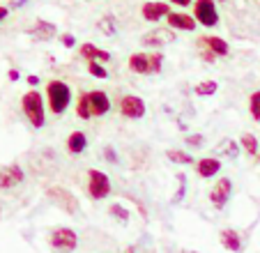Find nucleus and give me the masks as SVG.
Masks as SVG:
<instances>
[{
  "mask_svg": "<svg viewBox=\"0 0 260 253\" xmlns=\"http://www.w3.org/2000/svg\"><path fill=\"white\" fill-rule=\"evenodd\" d=\"M79 53H81V58H85L88 62H102V65H106L108 60H111V53H108V51L99 49V46L90 44V42H88V44H81Z\"/></svg>",
  "mask_w": 260,
  "mask_h": 253,
  "instance_id": "obj_17",
  "label": "nucleus"
},
{
  "mask_svg": "<svg viewBox=\"0 0 260 253\" xmlns=\"http://www.w3.org/2000/svg\"><path fill=\"white\" fill-rule=\"evenodd\" d=\"M166 23L171 30H184V33H193L198 25V21L193 19L191 14H187V12H171V14L166 16Z\"/></svg>",
  "mask_w": 260,
  "mask_h": 253,
  "instance_id": "obj_11",
  "label": "nucleus"
},
{
  "mask_svg": "<svg viewBox=\"0 0 260 253\" xmlns=\"http://www.w3.org/2000/svg\"><path fill=\"white\" fill-rule=\"evenodd\" d=\"M127 253H136V251H134V248H127Z\"/></svg>",
  "mask_w": 260,
  "mask_h": 253,
  "instance_id": "obj_41",
  "label": "nucleus"
},
{
  "mask_svg": "<svg viewBox=\"0 0 260 253\" xmlns=\"http://www.w3.org/2000/svg\"><path fill=\"white\" fill-rule=\"evenodd\" d=\"M166 159H171L173 164H184V166L193 164V156L189 154V152H184V150H168Z\"/></svg>",
  "mask_w": 260,
  "mask_h": 253,
  "instance_id": "obj_26",
  "label": "nucleus"
},
{
  "mask_svg": "<svg viewBox=\"0 0 260 253\" xmlns=\"http://www.w3.org/2000/svg\"><path fill=\"white\" fill-rule=\"evenodd\" d=\"M249 113L253 120H260V90H255V92H251L249 97Z\"/></svg>",
  "mask_w": 260,
  "mask_h": 253,
  "instance_id": "obj_28",
  "label": "nucleus"
},
{
  "mask_svg": "<svg viewBox=\"0 0 260 253\" xmlns=\"http://www.w3.org/2000/svg\"><path fill=\"white\" fill-rule=\"evenodd\" d=\"M46 196H49V200L55 207H60L62 212H67V214H81V205H79V200H76V196H74L72 191H67L64 186H49Z\"/></svg>",
  "mask_w": 260,
  "mask_h": 253,
  "instance_id": "obj_4",
  "label": "nucleus"
},
{
  "mask_svg": "<svg viewBox=\"0 0 260 253\" xmlns=\"http://www.w3.org/2000/svg\"><path fill=\"white\" fill-rule=\"evenodd\" d=\"M177 191H175V196L171 198V203L173 205H180L182 203V198L187 196V175L184 173H177Z\"/></svg>",
  "mask_w": 260,
  "mask_h": 253,
  "instance_id": "obj_25",
  "label": "nucleus"
},
{
  "mask_svg": "<svg viewBox=\"0 0 260 253\" xmlns=\"http://www.w3.org/2000/svg\"><path fill=\"white\" fill-rule=\"evenodd\" d=\"M129 72L134 74H141V76H147V74H152V62H150V53H143V51H138V53L129 55Z\"/></svg>",
  "mask_w": 260,
  "mask_h": 253,
  "instance_id": "obj_16",
  "label": "nucleus"
},
{
  "mask_svg": "<svg viewBox=\"0 0 260 253\" xmlns=\"http://www.w3.org/2000/svg\"><path fill=\"white\" fill-rule=\"evenodd\" d=\"M258 159H260V156H258Z\"/></svg>",
  "mask_w": 260,
  "mask_h": 253,
  "instance_id": "obj_42",
  "label": "nucleus"
},
{
  "mask_svg": "<svg viewBox=\"0 0 260 253\" xmlns=\"http://www.w3.org/2000/svg\"><path fill=\"white\" fill-rule=\"evenodd\" d=\"M198 44H201L203 49L212 51L216 58H226V55L231 53V46H228V42H226V39H221V37H216V35H205V37H203Z\"/></svg>",
  "mask_w": 260,
  "mask_h": 253,
  "instance_id": "obj_13",
  "label": "nucleus"
},
{
  "mask_svg": "<svg viewBox=\"0 0 260 253\" xmlns=\"http://www.w3.org/2000/svg\"><path fill=\"white\" fill-rule=\"evenodd\" d=\"M228 154H231V156H235V154H237V147L233 145V141H228Z\"/></svg>",
  "mask_w": 260,
  "mask_h": 253,
  "instance_id": "obj_39",
  "label": "nucleus"
},
{
  "mask_svg": "<svg viewBox=\"0 0 260 253\" xmlns=\"http://www.w3.org/2000/svg\"><path fill=\"white\" fill-rule=\"evenodd\" d=\"M60 42H62V46H67V49H72L74 44H76V37H74V35H60Z\"/></svg>",
  "mask_w": 260,
  "mask_h": 253,
  "instance_id": "obj_33",
  "label": "nucleus"
},
{
  "mask_svg": "<svg viewBox=\"0 0 260 253\" xmlns=\"http://www.w3.org/2000/svg\"><path fill=\"white\" fill-rule=\"evenodd\" d=\"M240 145L244 147V152L249 156H258V138L253 134H242L240 136Z\"/></svg>",
  "mask_w": 260,
  "mask_h": 253,
  "instance_id": "obj_24",
  "label": "nucleus"
},
{
  "mask_svg": "<svg viewBox=\"0 0 260 253\" xmlns=\"http://www.w3.org/2000/svg\"><path fill=\"white\" fill-rule=\"evenodd\" d=\"M49 244L53 251L58 253H72L79 246V235L74 228H67V226H58L49 233Z\"/></svg>",
  "mask_w": 260,
  "mask_h": 253,
  "instance_id": "obj_3",
  "label": "nucleus"
},
{
  "mask_svg": "<svg viewBox=\"0 0 260 253\" xmlns=\"http://www.w3.org/2000/svg\"><path fill=\"white\" fill-rule=\"evenodd\" d=\"M88 72L92 74L94 78H102V81L104 78H108V69L104 67L102 62H88Z\"/></svg>",
  "mask_w": 260,
  "mask_h": 253,
  "instance_id": "obj_29",
  "label": "nucleus"
},
{
  "mask_svg": "<svg viewBox=\"0 0 260 253\" xmlns=\"http://www.w3.org/2000/svg\"><path fill=\"white\" fill-rule=\"evenodd\" d=\"M193 19L205 28H214L219 23V12H216L214 0H193Z\"/></svg>",
  "mask_w": 260,
  "mask_h": 253,
  "instance_id": "obj_6",
  "label": "nucleus"
},
{
  "mask_svg": "<svg viewBox=\"0 0 260 253\" xmlns=\"http://www.w3.org/2000/svg\"><path fill=\"white\" fill-rule=\"evenodd\" d=\"M104 159H106V161H111V164H118V152H115L113 150V147H111V145H106V147H104Z\"/></svg>",
  "mask_w": 260,
  "mask_h": 253,
  "instance_id": "obj_32",
  "label": "nucleus"
},
{
  "mask_svg": "<svg viewBox=\"0 0 260 253\" xmlns=\"http://www.w3.org/2000/svg\"><path fill=\"white\" fill-rule=\"evenodd\" d=\"M111 194V177L99 168L88 171V196L92 200H104Z\"/></svg>",
  "mask_w": 260,
  "mask_h": 253,
  "instance_id": "obj_5",
  "label": "nucleus"
},
{
  "mask_svg": "<svg viewBox=\"0 0 260 253\" xmlns=\"http://www.w3.org/2000/svg\"><path fill=\"white\" fill-rule=\"evenodd\" d=\"M141 14H143L145 21L157 23L159 19H164V16L171 14V7H168V3H145V5L141 7Z\"/></svg>",
  "mask_w": 260,
  "mask_h": 253,
  "instance_id": "obj_14",
  "label": "nucleus"
},
{
  "mask_svg": "<svg viewBox=\"0 0 260 253\" xmlns=\"http://www.w3.org/2000/svg\"><path fill=\"white\" fill-rule=\"evenodd\" d=\"M221 171V161L214 159V156H203V159L196 161V173L203 177V180H212L216 177Z\"/></svg>",
  "mask_w": 260,
  "mask_h": 253,
  "instance_id": "obj_15",
  "label": "nucleus"
},
{
  "mask_svg": "<svg viewBox=\"0 0 260 253\" xmlns=\"http://www.w3.org/2000/svg\"><path fill=\"white\" fill-rule=\"evenodd\" d=\"M7 14H10V7H0V23L7 19Z\"/></svg>",
  "mask_w": 260,
  "mask_h": 253,
  "instance_id": "obj_38",
  "label": "nucleus"
},
{
  "mask_svg": "<svg viewBox=\"0 0 260 253\" xmlns=\"http://www.w3.org/2000/svg\"><path fill=\"white\" fill-rule=\"evenodd\" d=\"M180 253H198V251H191V248H184V251H180Z\"/></svg>",
  "mask_w": 260,
  "mask_h": 253,
  "instance_id": "obj_40",
  "label": "nucleus"
},
{
  "mask_svg": "<svg viewBox=\"0 0 260 253\" xmlns=\"http://www.w3.org/2000/svg\"><path fill=\"white\" fill-rule=\"evenodd\" d=\"M21 111L35 129H42L46 124V99L40 94V90H28L21 97Z\"/></svg>",
  "mask_w": 260,
  "mask_h": 253,
  "instance_id": "obj_1",
  "label": "nucleus"
},
{
  "mask_svg": "<svg viewBox=\"0 0 260 253\" xmlns=\"http://www.w3.org/2000/svg\"><path fill=\"white\" fill-rule=\"evenodd\" d=\"M203 143H205L203 134H191V136H187V145H189V147H201Z\"/></svg>",
  "mask_w": 260,
  "mask_h": 253,
  "instance_id": "obj_31",
  "label": "nucleus"
},
{
  "mask_svg": "<svg viewBox=\"0 0 260 253\" xmlns=\"http://www.w3.org/2000/svg\"><path fill=\"white\" fill-rule=\"evenodd\" d=\"M69 104H72V88L67 83L60 81V78L46 83V108L53 115H62L69 108Z\"/></svg>",
  "mask_w": 260,
  "mask_h": 253,
  "instance_id": "obj_2",
  "label": "nucleus"
},
{
  "mask_svg": "<svg viewBox=\"0 0 260 253\" xmlns=\"http://www.w3.org/2000/svg\"><path fill=\"white\" fill-rule=\"evenodd\" d=\"M25 81H28V85H32V90H35V85H40V76H35V74H30Z\"/></svg>",
  "mask_w": 260,
  "mask_h": 253,
  "instance_id": "obj_36",
  "label": "nucleus"
},
{
  "mask_svg": "<svg viewBox=\"0 0 260 253\" xmlns=\"http://www.w3.org/2000/svg\"><path fill=\"white\" fill-rule=\"evenodd\" d=\"M90 108H92V117H104L108 111H111V99L104 90H90Z\"/></svg>",
  "mask_w": 260,
  "mask_h": 253,
  "instance_id": "obj_12",
  "label": "nucleus"
},
{
  "mask_svg": "<svg viewBox=\"0 0 260 253\" xmlns=\"http://www.w3.org/2000/svg\"><path fill=\"white\" fill-rule=\"evenodd\" d=\"M7 78H10V81H19V69H10V72H7Z\"/></svg>",
  "mask_w": 260,
  "mask_h": 253,
  "instance_id": "obj_37",
  "label": "nucleus"
},
{
  "mask_svg": "<svg viewBox=\"0 0 260 253\" xmlns=\"http://www.w3.org/2000/svg\"><path fill=\"white\" fill-rule=\"evenodd\" d=\"M88 150V136L83 132H72L67 136V152L69 154H83Z\"/></svg>",
  "mask_w": 260,
  "mask_h": 253,
  "instance_id": "obj_19",
  "label": "nucleus"
},
{
  "mask_svg": "<svg viewBox=\"0 0 260 253\" xmlns=\"http://www.w3.org/2000/svg\"><path fill=\"white\" fill-rule=\"evenodd\" d=\"M168 3H173V5H177V7H189L193 0H168Z\"/></svg>",
  "mask_w": 260,
  "mask_h": 253,
  "instance_id": "obj_35",
  "label": "nucleus"
},
{
  "mask_svg": "<svg viewBox=\"0 0 260 253\" xmlns=\"http://www.w3.org/2000/svg\"><path fill=\"white\" fill-rule=\"evenodd\" d=\"M97 30L102 35H115L118 33V21H115V16H111V14H106V16H102V19L97 21Z\"/></svg>",
  "mask_w": 260,
  "mask_h": 253,
  "instance_id": "obj_22",
  "label": "nucleus"
},
{
  "mask_svg": "<svg viewBox=\"0 0 260 253\" xmlns=\"http://www.w3.org/2000/svg\"><path fill=\"white\" fill-rule=\"evenodd\" d=\"M108 214L113 216L115 221H120V224H129V219H132V212H129L124 205H120V203H111V207H108Z\"/></svg>",
  "mask_w": 260,
  "mask_h": 253,
  "instance_id": "obj_23",
  "label": "nucleus"
},
{
  "mask_svg": "<svg viewBox=\"0 0 260 253\" xmlns=\"http://www.w3.org/2000/svg\"><path fill=\"white\" fill-rule=\"evenodd\" d=\"M201 58L205 60V62H214L216 60V55L212 53V51H207V49H203V53H201Z\"/></svg>",
  "mask_w": 260,
  "mask_h": 253,
  "instance_id": "obj_34",
  "label": "nucleus"
},
{
  "mask_svg": "<svg viewBox=\"0 0 260 253\" xmlns=\"http://www.w3.org/2000/svg\"><path fill=\"white\" fill-rule=\"evenodd\" d=\"M171 42H175V33H173V30H166V28H154L141 37V44L150 46V49H161V46L171 44Z\"/></svg>",
  "mask_w": 260,
  "mask_h": 253,
  "instance_id": "obj_9",
  "label": "nucleus"
},
{
  "mask_svg": "<svg viewBox=\"0 0 260 253\" xmlns=\"http://www.w3.org/2000/svg\"><path fill=\"white\" fill-rule=\"evenodd\" d=\"M231 196H233V182L228 180V177H221L210 189V203L214 205L216 209H223L228 205V200H231Z\"/></svg>",
  "mask_w": 260,
  "mask_h": 253,
  "instance_id": "obj_8",
  "label": "nucleus"
},
{
  "mask_svg": "<svg viewBox=\"0 0 260 253\" xmlns=\"http://www.w3.org/2000/svg\"><path fill=\"white\" fill-rule=\"evenodd\" d=\"M118 108L129 120H141V117H145V111H147L145 102H143L138 94H124V97H120Z\"/></svg>",
  "mask_w": 260,
  "mask_h": 253,
  "instance_id": "obj_7",
  "label": "nucleus"
},
{
  "mask_svg": "<svg viewBox=\"0 0 260 253\" xmlns=\"http://www.w3.org/2000/svg\"><path fill=\"white\" fill-rule=\"evenodd\" d=\"M23 182V168L19 164H10L0 168V189H14Z\"/></svg>",
  "mask_w": 260,
  "mask_h": 253,
  "instance_id": "obj_10",
  "label": "nucleus"
},
{
  "mask_svg": "<svg viewBox=\"0 0 260 253\" xmlns=\"http://www.w3.org/2000/svg\"><path fill=\"white\" fill-rule=\"evenodd\" d=\"M150 62H152V74L161 72V65H164V53L157 51V53H150Z\"/></svg>",
  "mask_w": 260,
  "mask_h": 253,
  "instance_id": "obj_30",
  "label": "nucleus"
},
{
  "mask_svg": "<svg viewBox=\"0 0 260 253\" xmlns=\"http://www.w3.org/2000/svg\"><path fill=\"white\" fill-rule=\"evenodd\" d=\"M219 90V83L216 81H203V83H198L196 85V94H201V97H212V94Z\"/></svg>",
  "mask_w": 260,
  "mask_h": 253,
  "instance_id": "obj_27",
  "label": "nucleus"
},
{
  "mask_svg": "<svg viewBox=\"0 0 260 253\" xmlns=\"http://www.w3.org/2000/svg\"><path fill=\"white\" fill-rule=\"evenodd\" d=\"M219 239H221V246L226 248V251H231V253H240L242 251V237H240V233L237 230H233V228H223L219 233Z\"/></svg>",
  "mask_w": 260,
  "mask_h": 253,
  "instance_id": "obj_18",
  "label": "nucleus"
},
{
  "mask_svg": "<svg viewBox=\"0 0 260 253\" xmlns=\"http://www.w3.org/2000/svg\"><path fill=\"white\" fill-rule=\"evenodd\" d=\"M76 115L81 120H92V108H90V97L88 92H81L76 99Z\"/></svg>",
  "mask_w": 260,
  "mask_h": 253,
  "instance_id": "obj_21",
  "label": "nucleus"
},
{
  "mask_svg": "<svg viewBox=\"0 0 260 253\" xmlns=\"http://www.w3.org/2000/svg\"><path fill=\"white\" fill-rule=\"evenodd\" d=\"M30 33H32L37 39H42V42H49V39H53V37H55L58 28H55V23H51V21L40 19L37 23L32 25V30H30Z\"/></svg>",
  "mask_w": 260,
  "mask_h": 253,
  "instance_id": "obj_20",
  "label": "nucleus"
}]
</instances>
